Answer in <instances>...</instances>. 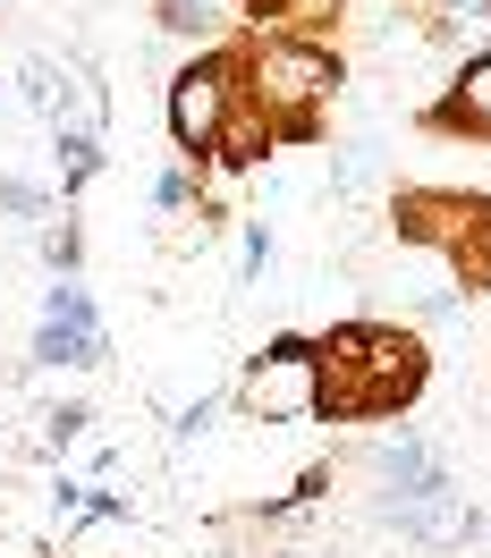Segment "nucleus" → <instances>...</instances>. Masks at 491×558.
<instances>
[{"mask_svg":"<svg viewBox=\"0 0 491 558\" xmlns=\"http://www.w3.org/2000/svg\"><path fill=\"white\" fill-rule=\"evenodd\" d=\"M416 136L491 153V51H466V60L423 94V102H416Z\"/></svg>","mask_w":491,"mask_h":558,"instance_id":"8","label":"nucleus"},{"mask_svg":"<svg viewBox=\"0 0 491 558\" xmlns=\"http://www.w3.org/2000/svg\"><path fill=\"white\" fill-rule=\"evenodd\" d=\"M238 9V26H254V35H280V17H288V0H229Z\"/></svg>","mask_w":491,"mask_h":558,"instance_id":"22","label":"nucleus"},{"mask_svg":"<svg viewBox=\"0 0 491 558\" xmlns=\"http://www.w3.org/2000/svg\"><path fill=\"white\" fill-rule=\"evenodd\" d=\"M17 102L35 110L43 128H103L110 110L94 94V76L76 69V60H51V51H26L17 60Z\"/></svg>","mask_w":491,"mask_h":558,"instance_id":"9","label":"nucleus"},{"mask_svg":"<svg viewBox=\"0 0 491 558\" xmlns=\"http://www.w3.org/2000/svg\"><path fill=\"white\" fill-rule=\"evenodd\" d=\"M26 364L35 373H103L110 364V330H103V305L85 279H51L43 288V322L26 339Z\"/></svg>","mask_w":491,"mask_h":558,"instance_id":"6","label":"nucleus"},{"mask_svg":"<svg viewBox=\"0 0 491 558\" xmlns=\"http://www.w3.org/2000/svg\"><path fill=\"white\" fill-rule=\"evenodd\" d=\"M161 128H170V153L187 178H246L263 170L280 136H272V110L254 94V60H246V35L229 26L220 43L204 51H187L170 76V94H161Z\"/></svg>","mask_w":491,"mask_h":558,"instance_id":"2","label":"nucleus"},{"mask_svg":"<svg viewBox=\"0 0 491 558\" xmlns=\"http://www.w3.org/2000/svg\"><path fill=\"white\" fill-rule=\"evenodd\" d=\"M483 542H491V533H483Z\"/></svg>","mask_w":491,"mask_h":558,"instance_id":"25","label":"nucleus"},{"mask_svg":"<svg viewBox=\"0 0 491 558\" xmlns=\"http://www.w3.org/2000/svg\"><path fill=\"white\" fill-rule=\"evenodd\" d=\"M263 558H306V550H263Z\"/></svg>","mask_w":491,"mask_h":558,"instance_id":"24","label":"nucleus"},{"mask_svg":"<svg viewBox=\"0 0 491 558\" xmlns=\"http://www.w3.org/2000/svg\"><path fill=\"white\" fill-rule=\"evenodd\" d=\"M373 517H382L398 542H416V550H475L491 533V517L475 508V490L457 483L450 465L423 474L416 490H373Z\"/></svg>","mask_w":491,"mask_h":558,"instance_id":"5","label":"nucleus"},{"mask_svg":"<svg viewBox=\"0 0 491 558\" xmlns=\"http://www.w3.org/2000/svg\"><path fill=\"white\" fill-rule=\"evenodd\" d=\"M153 26L204 51V43H220V9H212V0H153Z\"/></svg>","mask_w":491,"mask_h":558,"instance_id":"17","label":"nucleus"},{"mask_svg":"<svg viewBox=\"0 0 491 558\" xmlns=\"http://www.w3.org/2000/svg\"><path fill=\"white\" fill-rule=\"evenodd\" d=\"M382 220L407 254H432L450 271V296L475 305L491 296V186H457V178H390Z\"/></svg>","mask_w":491,"mask_h":558,"instance_id":"3","label":"nucleus"},{"mask_svg":"<svg viewBox=\"0 0 491 558\" xmlns=\"http://www.w3.org/2000/svg\"><path fill=\"white\" fill-rule=\"evenodd\" d=\"M229 407L246 423H306V330H272L263 348L246 355Z\"/></svg>","mask_w":491,"mask_h":558,"instance_id":"7","label":"nucleus"},{"mask_svg":"<svg viewBox=\"0 0 491 558\" xmlns=\"http://www.w3.org/2000/svg\"><path fill=\"white\" fill-rule=\"evenodd\" d=\"M35 423H43V457H69V449H85V432H94V407H85V398H51Z\"/></svg>","mask_w":491,"mask_h":558,"instance_id":"18","label":"nucleus"},{"mask_svg":"<svg viewBox=\"0 0 491 558\" xmlns=\"http://www.w3.org/2000/svg\"><path fill=\"white\" fill-rule=\"evenodd\" d=\"M35 254L51 279H85V220L76 211H60V220H43L35 229Z\"/></svg>","mask_w":491,"mask_h":558,"instance_id":"16","label":"nucleus"},{"mask_svg":"<svg viewBox=\"0 0 491 558\" xmlns=\"http://www.w3.org/2000/svg\"><path fill=\"white\" fill-rule=\"evenodd\" d=\"M246 35V60H254V94L272 110V136L280 153H322L331 144V110H339V85H348V60L339 43H306V35Z\"/></svg>","mask_w":491,"mask_h":558,"instance_id":"4","label":"nucleus"},{"mask_svg":"<svg viewBox=\"0 0 491 558\" xmlns=\"http://www.w3.org/2000/svg\"><path fill=\"white\" fill-rule=\"evenodd\" d=\"M119 517H128V499H119V490L76 483V474H60V483H51V524H60V533H85V524H119Z\"/></svg>","mask_w":491,"mask_h":558,"instance_id":"14","label":"nucleus"},{"mask_svg":"<svg viewBox=\"0 0 491 558\" xmlns=\"http://www.w3.org/2000/svg\"><path fill=\"white\" fill-rule=\"evenodd\" d=\"M110 170V153H103V128H51V186H60V204H85L94 195V178Z\"/></svg>","mask_w":491,"mask_h":558,"instance_id":"10","label":"nucleus"},{"mask_svg":"<svg viewBox=\"0 0 491 558\" xmlns=\"http://www.w3.org/2000/svg\"><path fill=\"white\" fill-rule=\"evenodd\" d=\"M356 0H288L280 35H306V43H339V26H348Z\"/></svg>","mask_w":491,"mask_h":558,"instance_id":"19","label":"nucleus"},{"mask_svg":"<svg viewBox=\"0 0 491 558\" xmlns=\"http://www.w3.org/2000/svg\"><path fill=\"white\" fill-rule=\"evenodd\" d=\"M432 389V339L382 314L306 330V423H407Z\"/></svg>","mask_w":491,"mask_h":558,"instance_id":"1","label":"nucleus"},{"mask_svg":"<svg viewBox=\"0 0 491 558\" xmlns=\"http://www.w3.org/2000/svg\"><path fill=\"white\" fill-rule=\"evenodd\" d=\"M331 483H339V457H314L297 483L280 490V499H254V508H238L229 524H254V533H272V524H288V517H314L322 499H331Z\"/></svg>","mask_w":491,"mask_h":558,"instance_id":"13","label":"nucleus"},{"mask_svg":"<svg viewBox=\"0 0 491 558\" xmlns=\"http://www.w3.org/2000/svg\"><path fill=\"white\" fill-rule=\"evenodd\" d=\"M195 195H204V178H187V170H161L144 204H153V211H195Z\"/></svg>","mask_w":491,"mask_h":558,"instance_id":"20","label":"nucleus"},{"mask_svg":"<svg viewBox=\"0 0 491 558\" xmlns=\"http://www.w3.org/2000/svg\"><path fill=\"white\" fill-rule=\"evenodd\" d=\"M364 178H373V153H364V144H348V161H339V195H348V186H364Z\"/></svg>","mask_w":491,"mask_h":558,"instance_id":"23","label":"nucleus"},{"mask_svg":"<svg viewBox=\"0 0 491 558\" xmlns=\"http://www.w3.org/2000/svg\"><path fill=\"white\" fill-rule=\"evenodd\" d=\"M398 17L416 26V43H432V51H457V60H466V35H475V26H491V0H398Z\"/></svg>","mask_w":491,"mask_h":558,"instance_id":"11","label":"nucleus"},{"mask_svg":"<svg viewBox=\"0 0 491 558\" xmlns=\"http://www.w3.org/2000/svg\"><path fill=\"white\" fill-rule=\"evenodd\" d=\"M272 263V220H246V254H238V279H263Z\"/></svg>","mask_w":491,"mask_h":558,"instance_id":"21","label":"nucleus"},{"mask_svg":"<svg viewBox=\"0 0 491 558\" xmlns=\"http://www.w3.org/2000/svg\"><path fill=\"white\" fill-rule=\"evenodd\" d=\"M60 186L51 178H35V170H0V220L9 229H43V220H60Z\"/></svg>","mask_w":491,"mask_h":558,"instance_id":"15","label":"nucleus"},{"mask_svg":"<svg viewBox=\"0 0 491 558\" xmlns=\"http://www.w3.org/2000/svg\"><path fill=\"white\" fill-rule=\"evenodd\" d=\"M441 465H450V457L432 449L423 432H390V440H373V449H364V474H373V490H416L423 474H441Z\"/></svg>","mask_w":491,"mask_h":558,"instance_id":"12","label":"nucleus"}]
</instances>
